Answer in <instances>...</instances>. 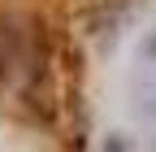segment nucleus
Masks as SVG:
<instances>
[{
	"instance_id": "obj_1",
	"label": "nucleus",
	"mask_w": 156,
	"mask_h": 152,
	"mask_svg": "<svg viewBox=\"0 0 156 152\" xmlns=\"http://www.w3.org/2000/svg\"><path fill=\"white\" fill-rule=\"evenodd\" d=\"M26 65V35L0 22V83H13V74Z\"/></svg>"
}]
</instances>
